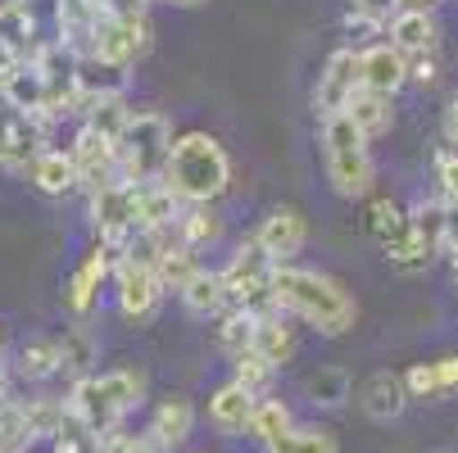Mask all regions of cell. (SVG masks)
Wrapping results in <instances>:
<instances>
[{
    "instance_id": "30bf717a",
    "label": "cell",
    "mask_w": 458,
    "mask_h": 453,
    "mask_svg": "<svg viewBox=\"0 0 458 453\" xmlns=\"http://www.w3.org/2000/svg\"><path fill=\"white\" fill-rule=\"evenodd\" d=\"M363 87V69H359V50L354 46H341L327 55L322 73H318V87H313V109L327 118V113H341L354 91Z\"/></svg>"
},
{
    "instance_id": "5bb4252c",
    "label": "cell",
    "mask_w": 458,
    "mask_h": 453,
    "mask_svg": "<svg viewBox=\"0 0 458 453\" xmlns=\"http://www.w3.org/2000/svg\"><path fill=\"white\" fill-rule=\"evenodd\" d=\"M409 404H413V395H409V385H404V372L381 367V372H372V376L359 385V408H363L368 422L390 426V422L404 417Z\"/></svg>"
},
{
    "instance_id": "c3c4849f",
    "label": "cell",
    "mask_w": 458,
    "mask_h": 453,
    "mask_svg": "<svg viewBox=\"0 0 458 453\" xmlns=\"http://www.w3.org/2000/svg\"><path fill=\"white\" fill-rule=\"evenodd\" d=\"M449 273H454V286H458V249L449 254Z\"/></svg>"
},
{
    "instance_id": "484cf974",
    "label": "cell",
    "mask_w": 458,
    "mask_h": 453,
    "mask_svg": "<svg viewBox=\"0 0 458 453\" xmlns=\"http://www.w3.org/2000/svg\"><path fill=\"white\" fill-rule=\"evenodd\" d=\"M345 113L354 118V127H359L368 141H377V137H386L390 127H395V96H381V91L359 87L354 100L345 105Z\"/></svg>"
},
{
    "instance_id": "f546056e",
    "label": "cell",
    "mask_w": 458,
    "mask_h": 453,
    "mask_svg": "<svg viewBox=\"0 0 458 453\" xmlns=\"http://www.w3.org/2000/svg\"><path fill=\"white\" fill-rule=\"evenodd\" d=\"M59 354H64V376H91L96 372V358H100V345H96V331L87 322H73V327H64L59 336Z\"/></svg>"
},
{
    "instance_id": "4316f807",
    "label": "cell",
    "mask_w": 458,
    "mask_h": 453,
    "mask_svg": "<svg viewBox=\"0 0 458 453\" xmlns=\"http://www.w3.org/2000/svg\"><path fill=\"white\" fill-rule=\"evenodd\" d=\"M127 78H132V69H118V63H109L100 55H78V91H82V100L127 96Z\"/></svg>"
},
{
    "instance_id": "ba28073f",
    "label": "cell",
    "mask_w": 458,
    "mask_h": 453,
    "mask_svg": "<svg viewBox=\"0 0 458 453\" xmlns=\"http://www.w3.org/2000/svg\"><path fill=\"white\" fill-rule=\"evenodd\" d=\"M164 277L150 268V264H141V258H132V254H118V264H114V299H118V313L127 317V322H137V327H146V322L159 313V304H164Z\"/></svg>"
},
{
    "instance_id": "e575fe53",
    "label": "cell",
    "mask_w": 458,
    "mask_h": 453,
    "mask_svg": "<svg viewBox=\"0 0 458 453\" xmlns=\"http://www.w3.org/2000/svg\"><path fill=\"white\" fill-rule=\"evenodd\" d=\"M436 254H440V249L427 245V240L409 227L395 245H386V264L395 268V273H404V277H418V273H427V268L436 264Z\"/></svg>"
},
{
    "instance_id": "2e32d148",
    "label": "cell",
    "mask_w": 458,
    "mask_h": 453,
    "mask_svg": "<svg viewBox=\"0 0 458 453\" xmlns=\"http://www.w3.org/2000/svg\"><path fill=\"white\" fill-rule=\"evenodd\" d=\"M23 177H28V186L37 190V196H46V200H64V196H73V190H82V177H78L73 155L69 150H50V146L28 159Z\"/></svg>"
},
{
    "instance_id": "8992f818",
    "label": "cell",
    "mask_w": 458,
    "mask_h": 453,
    "mask_svg": "<svg viewBox=\"0 0 458 453\" xmlns=\"http://www.w3.org/2000/svg\"><path fill=\"white\" fill-rule=\"evenodd\" d=\"M273 258L264 254V245H259V236L250 231L232 258H227V268H223V281H227V299L250 308V313H268L273 308Z\"/></svg>"
},
{
    "instance_id": "681fc988",
    "label": "cell",
    "mask_w": 458,
    "mask_h": 453,
    "mask_svg": "<svg viewBox=\"0 0 458 453\" xmlns=\"http://www.w3.org/2000/svg\"><path fill=\"white\" fill-rule=\"evenodd\" d=\"M5 349H10V340H5V322H0V358H5Z\"/></svg>"
},
{
    "instance_id": "5b68a950",
    "label": "cell",
    "mask_w": 458,
    "mask_h": 453,
    "mask_svg": "<svg viewBox=\"0 0 458 453\" xmlns=\"http://www.w3.org/2000/svg\"><path fill=\"white\" fill-rule=\"evenodd\" d=\"M173 118L164 109H132V122L118 137V172L123 181H164L173 159Z\"/></svg>"
},
{
    "instance_id": "f907efd6",
    "label": "cell",
    "mask_w": 458,
    "mask_h": 453,
    "mask_svg": "<svg viewBox=\"0 0 458 453\" xmlns=\"http://www.w3.org/2000/svg\"><path fill=\"white\" fill-rule=\"evenodd\" d=\"M146 5H168V0H146Z\"/></svg>"
},
{
    "instance_id": "74e56055",
    "label": "cell",
    "mask_w": 458,
    "mask_h": 453,
    "mask_svg": "<svg viewBox=\"0 0 458 453\" xmlns=\"http://www.w3.org/2000/svg\"><path fill=\"white\" fill-rule=\"evenodd\" d=\"M295 426V413L286 408V399H273V395H264L259 399V408H254V417H250V440L254 444H273L277 435H286Z\"/></svg>"
},
{
    "instance_id": "603a6c76",
    "label": "cell",
    "mask_w": 458,
    "mask_h": 453,
    "mask_svg": "<svg viewBox=\"0 0 458 453\" xmlns=\"http://www.w3.org/2000/svg\"><path fill=\"white\" fill-rule=\"evenodd\" d=\"M254 349L264 354L268 363L286 367L295 354H300V340H295V327H291V317L282 308H268V313H259L254 322Z\"/></svg>"
},
{
    "instance_id": "ab89813d",
    "label": "cell",
    "mask_w": 458,
    "mask_h": 453,
    "mask_svg": "<svg viewBox=\"0 0 458 453\" xmlns=\"http://www.w3.org/2000/svg\"><path fill=\"white\" fill-rule=\"evenodd\" d=\"M404 385H409V395H413L418 404H440V399H445L440 381H436V363H413V367L404 372Z\"/></svg>"
},
{
    "instance_id": "ac0fdd59",
    "label": "cell",
    "mask_w": 458,
    "mask_h": 453,
    "mask_svg": "<svg viewBox=\"0 0 458 453\" xmlns=\"http://www.w3.org/2000/svg\"><path fill=\"white\" fill-rule=\"evenodd\" d=\"M254 408H259V395H250L241 381H223L218 390L209 395V404H205V417H209V426L218 431V435H245L250 431V417H254Z\"/></svg>"
},
{
    "instance_id": "cb8c5ba5",
    "label": "cell",
    "mask_w": 458,
    "mask_h": 453,
    "mask_svg": "<svg viewBox=\"0 0 458 453\" xmlns=\"http://www.w3.org/2000/svg\"><path fill=\"white\" fill-rule=\"evenodd\" d=\"M186 200L168 181H146L137 196V231H159V227H177Z\"/></svg>"
},
{
    "instance_id": "d590c367",
    "label": "cell",
    "mask_w": 458,
    "mask_h": 453,
    "mask_svg": "<svg viewBox=\"0 0 458 453\" xmlns=\"http://www.w3.org/2000/svg\"><path fill=\"white\" fill-rule=\"evenodd\" d=\"M69 422V399H28L23 404V435L32 440H55Z\"/></svg>"
},
{
    "instance_id": "d6a6232c",
    "label": "cell",
    "mask_w": 458,
    "mask_h": 453,
    "mask_svg": "<svg viewBox=\"0 0 458 453\" xmlns=\"http://www.w3.org/2000/svg\"><path fill=\"white\" fill-rule=\"evenodd\" d=\"M82 122L96 127L100 137L118 141L123 127L132 122V105H127V96H96V100H82Z\"/></svg>"
},
{
    "instance_id": "60d3db41",
    "label": "cell",
    "mask_w": 458,
    "mask_h": 453,
    "mask_svg": "<svg viewBox=\"0 0 458 453\" xmlns=\"http://www.w3.org/2000/svg\"><path fill=\"white\" fill-rule=\"evenodd\" d=\"M436 190L445 205H458V146L436 150Z\"/></svg>"
},
{
    "instance_id": "7c38bea8",
    "label": "cell",
    "mask_w": 458,
    "mask_h": 453,
    "mask_svg": "<svg viewBox=\"0 0 458 453\" xmlns=\"http://www.w3.org/2000/svg\"><path fill=\"white\" fill-rule=\"evenodd\" d=\"M46 127L32 118V113H23V109H14L5 96H0V168H28V159L37 155V150H46Z\"/></svg>"
},
{
    "instance_id": "1f68e13d",
    "label": "cell",
    "mask_w": 458,
    "mask_h": 453,
    "mask_svg": "<svg viewBox=\"0 0 458 453\" xmlns=\"http://www.w3.org/2000/svg\"><path fill=\"white\" fill-rule=\"evenodd\" d=\"M363 227L368 236L386 249V245H395L404 231H409V209L400 200H390V196H372L368 200V214H363Z\"/></svg>"
},
{
    "instance_id": "f35d334b",
    "label": "cell",
    "mask_w": 458,
    "mask_h": 453,
    "mask_svg": "<svg viewBox=\"0 0 458 453\" xmlns=\"http://www.w3.org/2000/svg\"><path fill=\"white\" fill-rule=\"evenodd\" d=\"M232 381H241L250 395L264 399V395L273 390V381H277V363H268L259 349H245V354L232 358Z\"/></svg>"
},
{
    "instance_id": "f1b7e54d",
    "label": "cell",
    "mask_w": 458,
    "mask_h": 453,
    "mask_svg": "<svg viewBox=\"0 0 458 453\" xmlns=\"http://www.w3.org/2000/svg\"><path fill=\"white\" fill-rule=\"evenodd\" d=\"M182 304H186V313H195V317H218L232 299H227V281H223V268L214 273V268H200L182 290Z\"/></svg>"
},
{
    "instance_id": "7402d4cb",
    "label": "cell",
    "mask_w": 458,
    "mask_h": 453,
    "mask_svg": "<svg viewBox=\"0 0 458 453\" xmlns=\"http://www.w3.org/2000/svg\"><path fill=\"white\" fill-rule=\"evenodd\" d=\"M0 46L14 59H32L46 41L37 32V10L32 0H0Z\"/></svg>"
},
{
    "instance_id": "8d00e7d4",
    "label": "cell",
    "mask_w": 458,
    "mask_h": 453,
    "mask_svg": "<svg viewBox=\"0 0 458 453\" xmlns=\"http://www.w3.org/2000/svg\"><path fill=\"white\" fill-rule=\"evenodd\" d=\"M264 453H341V440H336V431H327V426H300L295 422L286 435L264 444Z\"/></svg>"
},
{
    "instance_id": "7bdbcfd3",
    "label": "cell",
    "mask_w": 458,
    "mask_h": 453,
    "mask_svg": "<svg viewBox=\"0 0 458 453\" xmlns=\"http://www.w3.org/2000/svg\"><path fill=\"white\" fill-rule=\"evenodd\" d=\"M350 10H359V14H368L377 23H390L400 14V0H350Z\"/></svg>"
},
{
    "instance_id": "4fadbf2b",
    "label": "cell",
    "mask_w": 458,
    "mask_h": 453,
    "mask_svg": "<svg viewBox=\"0 0 458 453\" xmlns=\"http://www.w3.org/2000/svg\"><path fill=\"white\" fill-rule=\"evenodd\" d=\"M69 155H73V164H78L82 190H96V186H109V181L123 177V172H118V141L100 137L96 127H87V122L73 132Z\"/></svg>"
},
{
    "instance_id": "f6af8a7d",
    "label": "cell",
    "mask_w": 458,
    "mask_h": 453,
    "mask_svg": "<svg viewBox=\"0 0 458 453\" xmlns=\"http://www.w3.org/2000/svg\"><path fill=\"white\" fill-rule=\"evenodd\" d=\"M440 122H445V141H449V146H458V96L445 105V118H440Z\"/></svg>"
},
{
    "instance_id": "4dcf8cb0",
    "label": "cell",
    "mask_w": 458,
    "mask_h": 453,
    "mask_svg": "<svg viewBox=\"0 0 458 453\" xmlns=\"http://www.w3.org/2000/svg\"><path fill=\"white\" fill-rule=\"evenodd\" d=\"M254 322H259V313H250V308H241V304H227V308L214 317V340H218V349H223L227 358L254 349Z\"/></svg>"
},
{
    "instance_id": "ee69618b",
    "label": "cell",
    "mask_w": 458,
    "mask_h": 453,
    "mask_svg": "<svg viewBox=\"0 0 458 453\" xmlns=\"http://www.w3.org/2000/svg\"><path fill=\"white\" fill-rule=\"evenodd\" d=\"M436 381H440L445 399H449V395H458V354H445V358H436Z\"/></svg>"
},
{
    "instance_id": "7dc6e473",
    "label": "cell",
    "mask_w": 458,
    "mask_h": 453,
    "mask_svg": "<svg viewBox=\"0 0 458 453\" xmlns=\"http://www.w3.org/2000/svg\"><path fill=\"white\" fill-rule=\"evenodd\" d=\"M168 5H177V10H200V5H209V0H168Z\"/></svg>"
},
{
    "instance_id": "8fae6325",
    "label": "cell",
    "mask_w": 458,
    "mask_h": 453,
    "mask_svg": "<svg viewBox=\"0 0 458 453\" xmlns=\"http://www.w3.org/2000/svg\"><path fill=\"white\" fill-rule=\"evenodd\" d=\"M150 50V19L146 14H109L96 32L91 55L118 63V69H132V63Z\"/></svg>"
},
{
    "instance_id": "d4e9b609",
    "label": "cell",
    "mask_w": 458,
    "mask_h": 453,
    "mask_svg": "<svg viewBox=\"0 0 458 453\" xmlns=\"http://www.w3.org/2000/svg\"><path fill=\"white\" fill-rule=\"evenodd\" d=\"M300 390H304V399L313 404V408H322V413H336V408H345L350 404V395H354V381H350V372L345 367H313L304 381H300Z\"/></svg>"
},
{
    "instance_id": "ffe728a7",
    "label": "cell",
    "mask_w": 458,
    "mask_h": 453,
    "mask_svg": "<svg viewBox=\"0 0 458 453\" xmlns=\"http://www.w3.org/2000/svg\"><path fill=\"white\" fill-rule=\"evenodd\" d=\"M386 37L404 59H418V55H436L440 50V23L431 10H400L395 19L386 23Z\"/></svg>"
},
{
    "instance_id": "9a60e30c",
    "label": "cell",
    "mask_w": 458,
    "mask_h": 453,
    "mask_svg": "<svg viewBox=\"0 0 458 453\" xmlns=\"http://www.w3.org/2000/svg\"><path fill=\"white\" fill-rule=\"evenodd\" d=\"M259 245H264V254L273 258V264H291V258L309 245V218L295 209V205H277L264 222L254 227Z\"/></svg>"
},
{
    "instance_id": "277c9868",
    "label": "cell",
    "mask_w": 458,
    "mask_h": 453,
    "mask_svg": "<svg viewBox=\"0 0 458 453\" xmlns=\"http://www.w3.org/2000/svg\"><path fill=\"white\" fill-rule=\"evenodd\" d=\"M322 168H327L332 190L345 200H363L377 186V164L368 155V137L354 127V118L345 109L322 118Z\"/></svg>"
},
{
    "instance_id": "bcb514c9",
    "label": "cell",
    "mask_w": 458,
    "mask_h": 453,
    "mask_svg": "<svg viewBox=\"0 0 458 453\" xmlns=\"http://www.w3.org/2000/svg\"><path fill=\"white\" fill-rule=\"evenodd\" d=\"M436 0H400V10H431Z\"/></svg>"
},
{
    "instance_id": "83f0119b",
    "label": "cell",
    "mask_w": 458,
    "mask_h": 453,
    "mask_svg": "<svg viewBox=\"0 0 458 453\" xmlns=\"http://www.w3.org/2000/svg\"><path fill=\"white\" fill-rule=\"evenodd\" d=\"M146 431H150L159 444H168V449L186 444L191 431H195V408H191V399H182V395L159 399L155 413H150V426H146Z\"/></svg>"
},
{
    "instance_id": "3957f363",
    "label": "cell",
    "mask_w": 458,
    "mask_h": 453,
    "mask_svg": "<svg viewBox=\"0 0 458 453\" xmlns=\"http://www.w3.org/2000/svg\"><path fill=\"white\" fill-rule=\"evenodd\" d=\"M164 181L177 190L186 205H214L223 190L232 186V159L218 137L209 132H182L173 141V159Z\"/></svg>"
},
{
    "instance_id": "e0dca14e",
    "label": "cell",
    "mask_w": 458,
    "mask_h": 453,
    "mask_svg": "<svg viewBox=\"0 0 458 453\" xmlns=\"http://www.w3.org/2000/svg\"><path fill=\"white\" fill-rule=\"evenodd\" d=\"M0 96H5L14 109L32 113L46 127V118H50V78L41 73L37 59H19L14 69H10V78L0 82ZM46 132H50V127H46Z\"/></svg>"
},
{
    "instance_id": "44dd1931",
    "label": "cell",
    "mask_w": 458,
    "mask_h": 453,
    "mask_svg": "<svg viewBox=\"0 0 458 453\" xmlns=\"http://www.w3.org/2000/svg\"><path fill=\"white\" fill-rule=\"evenodd\" d=\"M64 372V354H59V336H28L23 345H14L10 354V376L14 381H28V385H41L50 376Z\"/></svg>"
},
{
    "instance_id": "d6986e66",
    "label": "cell",
    "mask_w": 458,
    "mask_h": 453,
    "mask_svg": "<svg viewBox=\"0 0 458 453\" xmlns=\"http://www.w3.org/2000/svg\"><path fill=\"white\" fill-rule=\"evenodd\" d=\"M359 69H363V87L368 91L400 96L409 87V59L390 41H372L368 50H359Z\"/></svg>"
},
{
    "instance_id": "7a4b0ae2",
    "label": "cell",
    "mask_w": 458,
    "mask_h": 453,
    "mask_svg": "<svg viewBox=\"0 0 458 453\" xmlns=\"http://www.w3.org/2000/svg\"><path fill=\"white\" fill-rule=\"evenodd\" d=\"M146 404V372L137 367H109L91 372L69 385V408L91 435H109L127 422V413H137Z\"/></svg>"
},
{
    "instance_id": "52a82bcc",
    "label": "cell",
    "mask_w": 458,
    "mask_h": 453,
    "mask_svg": "<svg viewBox=\"0 0 458 453\" xmlns=\"http://www.w3.org/2000/svg\"><path fill=\"white\" fill-rule=\"evenodd\" d=\"M137 196L141 186L137 181H109V186H96L87 190V218L96 227V240H109V245H127L137 236Z\"/></svg>"
},
{
    "instance_id": "b9f144b4",
    "label": "cell",
    "mask_w": 458,
    "mask_h": 453,
    "mask_svg": "<svg viewBox=\"0 0 458 453\" xmlns=\"http://www.w3.org/2000/svg\"><path fill=\"white\" fill-rule=\"evenodd\" d=\"M409 82H413V87H436V82H440V59H436V55L409 59Z\"/></svg>"
},
{
    "instance_id": "6da1fadb",
    "label": "cell",
    "mask_w": 458,
    "mask_h": 453,
    "mask_svg": "<svg viewBox=\"0 0 458 453\" xmlns=\"http://www.w3.org/2000/svg\"><path fill=\"white\" fill-rule=\"evenodd\" d=\"M273 308L313 327L318 336H345L359 317V299L341 277L318 268H295V264L273 268Z\"/></svg>"
},
{
    "instance_id": "836d02e7",
    "label": "cell",
    "mask_w": 458,
    "mask_h": 453,
    "mask_svg": "<svg viewBox=\"0 0 458 453\" xmlns=\"http://www.w3.org/2000/svg\"><path fill=\"white\" fill-rule=\"evenodd\" d=\"M177 236L191 245V249H214L223 240V218L214 214V205H186L182 218H177Z\"/></svg>"
},
{
    "instance_id": "9c48e42d",
    "label": "cell",
    "mask_w": 458,
    "mask_h": 453,
    "mask_svg": "<svg viewBox=\"0 0 458 453\" xmlns=\"http://www.w3.org/2000/svg\"><path fill=\"white\" fill-rule=\"evenodd\" d=\"M118 245L109 240H96L87 254H82V264L69 273V281H64V308L73 313V322H87L96 308H100V286L114 281V264H118Z\"/></svg>"
}]
</instances>
